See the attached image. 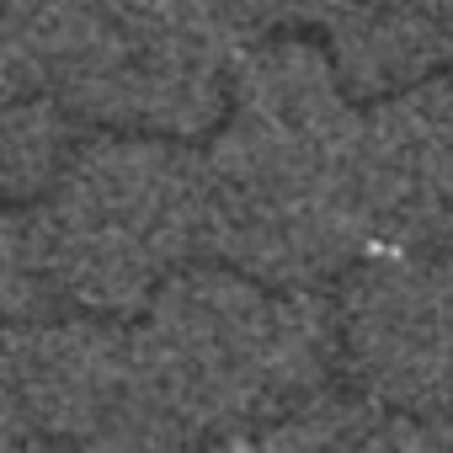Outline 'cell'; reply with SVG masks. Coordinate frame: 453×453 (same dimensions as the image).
<instances>
[{
	"label": "cell",
	"instance_id": "obj_1",
	"mask_svg": "<svg viewBox=\"0 0 453 453\" xmlns=\"http://www.w3.org/2000/svg\"><path fill=\"white\" fill-rule=\"evenodd\" d=\"M357 102L304 38H267L230 75V112L203 150L208 262L283 294H320L368 262L352 197Z\"/></svg>",
	"mask_w": 453,
	"mask_h": 453
},
{
	"label": "cell",
	"instance_id": "obj_2",
	"mask_svg": "<svg viewBox=\"0 0 453 453\" xmlns=\"http://www.w3.org/2000/svg\"><path fill=\"white\" fill-rule=\"evenodd\" d=\"M139 352L197 442H241L331 395L342 373L336 299L283 294L197 262L134 326Z\"/></svg>",
	"mask_w": 453,
	"mask_h": 453
},
{
	"label": "cell",
	"instance_id": "obj_3",
	"mask_svg": "<svg viewBox=\"0 0 453 453\" xmlns=\"http://www.w3.org/2000/svg\"><path fill=\"white\" fill-rule=\"evenodd\" d=\"M65 310L144 315L208 257V165L176 139H86L43 203L17 208Z\"/></svg>",
	"mask_w": 453,
	"mask_h": 453
},
{
	"label": "cell",
	"instance_id": "obj_4",
	"mask_svg": "<svg viewBox=\"0 0 453 453\" xmlns=\"http://www.w3.org/2000/svg\"><path fill=\"white\" fill-rule=\"evenodd\" d=\"M6 426L59 453H197L139 336L96 315L6 331Z\"/></svg>",
	"mask_w": 453,
	"mask_h": 453
},
{
	"label": "cell",
	"instance_id": "obj_5",
	"mask_svg": "<svg viewBox=\"0 0 453 453\" xmlns=\"http://www.w3.org/2000/svg\"><path fill=\"white\" fill-rule=\"evenodd\" d=\"M336 331L363 400L411 421L453 411V251L357 262L336 288Z\"/></svg>",
	"mask_w": 453,
	"mask_h": 453
},
{
	"label": "cell",
	"instance_id": "obj_6",
	"mask_svg": "<svg viewBox=\"0 0 453 453\" xmlns=\"http://www.w3.org/2000/svg\"><path fill=\"white\" fill-rule=\"evenodd\" d=\"M352 197L368 257L453 251V75L363 107Z\"/></svg>",
	"mask_w": 453,
	"mask_h": 453
},
{
	"label": "cell",
	"instance_id": "obj_7",
	"mask_svg": "<svg viewBox=\"0 0 453 453\" xmlns=\"http://www.w3.org/2000/svg\"><path fill=\"white\" fill-rule=\"evenodd\" d=\"M352 102H389L453 70V0H363L331 27Z\"/></svg>",
	"mask_w": 453,
	"mask_h": 453
},
{
	"label": "cell",
	"instance_id": "obj_8",
	"mask_svg": "<svg viewBox=\"0 0 453 453\" xmlns=\"http://www.w3.org/2000/svg\"><path fill=\"white\" fill-rule=\"evenodd\" d=\"M213 453H432V432L426 421L395 416L363 395L342 400L326 395L241 442H224Z\"/></svg>",
	"mask_w": 453,
	"mask_h": 453
},
{
	"label": "cell",
	"instance_id": "obj_9",
	"mask_svg": "<svg viewBox=\"0 0 453 453\" xmlns=\"http://www.w3.org/2000/svg\"><path fill=\"white\" fill-rule=\"evenodd\" d=\"M81 118H70L59 102L49 96H17L6 102V134H0V171H6V197L12 208L43 203L59 176L70 171V160L81 155Z\"/></svg>",
	"mask_w": 453,
	"mask_h": 453
},
{
	"label": "cell",
	"instance_id": "obj_10",
	"mask_svg": "<svg viewBox=\"0 0 453 453\" xmlns=\"http://www.w3.org/2000/svg\"><path fill=\"white\" fill-rule=\"evenodd\" d=\"M426 432H432V453H453V411L432 416V421H426Z\"/></svg>",
	"mask_w": 453,
	"mask_h": 453
},
{
	"label": "cell",
	"instance_id": "obj_11",
	"mask_svg": "<svg viewBox=\"0 0 453 453\" xmlns=\"http://www.w3.org/2000/svg\"><path fill=\"white\" fill-rule=\"evenodd\" d=\"M6 453H59V448H49V442H38V437H27V432H12V426H6Z\"/></svg>",
	"mask_w": 453,
	"mask_h": 453
}]
</instances>
